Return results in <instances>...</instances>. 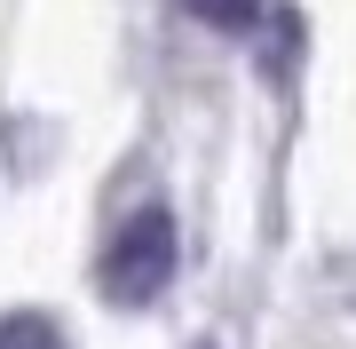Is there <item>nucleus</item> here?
<instances>
[{
    "instance_id": "f257e3e1",
    "label": "nucleus",
    "mask_w": 356,
    "mask_h": 349,
    "mask_svg": "<svg viewBox=\"0 0 356 349\" xmlns=\"http://www.w3.org/2000/svg\"><path fill=\"white\" fill-rule=\"evenodd\" d=\"M175 262H182V238H175V215L166 207H143L111 231V246H103L95 262V286L111 302H127V310H143V302H159L166 286H175Z\"/></svg>"
},
{
    "instance_id": "7ed1b4c3",
    "label": "nucleus",
    "mask_w": 356,
    "mask_h": 349,
    "mask_svg": "<svg viewBox=\"0 0 356 349\" xmlns=\"http://www.w3.org/2000/svg\"><path fill=\"white\" fill-rule=\"evenodd\" d=\"M0 349H64V334H56V318L16 310V318H0Z\"/></svg>"
},
{
    "instance_id": "f03ea898",
    "label": "nucleus",
    "mask_w": 356,
    "mask_h": 349,
    "mask_svg": "<svg viewBox=\"0 0 356 349\" xmlns=\"http://www.w3.org/2000/svg\"><path fill=\"white\" fill-rule=\"evenodd\" d=\"M182 8H191L206 32H254L269 16V0H182Z\"/></svg>"
}]
</instances>
